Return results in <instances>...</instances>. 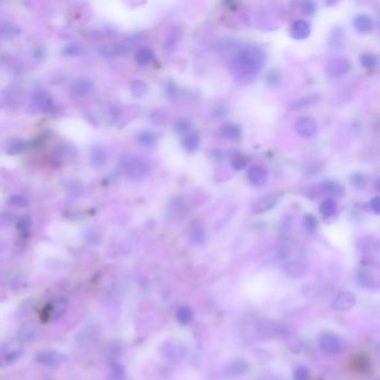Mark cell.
<instances>
[{
    "instance_id": "44dd1931",
    "label": "cell",
    "mask_w": 380,
    "mask_h": 380,
    "mask_svg": "<svg viewBox=\"0 0 380 380\" xmlns=\"http://www.w3.org/2000/svg\"><path fill=\"white\" fill-rule=\"evenodd\" d=\"M220 134L222 137L229 140H236L241 137V128L234 123H226L220 128Z\"/></svg>"
},
{
    "instance_id": "11a10c76",
    "label": "cell",
    "mask_w": 380,
    "mask_h": 380,
    "mask_svg": "<svg viewBox=\"0 0 380 380\" xmlns=\"http://www.w3.org/2000/svg\"><path fill=\"white\" fill-rule=\"evenodd\" d=\"M8 97L6 91H0V110L8 106Z\"/></svg>"
},
{
    "instance_id": "f5cc1de1",
    "label": "cell",
    "mask_w": 380,
    "mask_h": 380,
    "mask_svg": "<svg viewBox=\"0 0 380 380\" xmlns=\"http://www.w3.org/2000/svg\"><path fill=\"white\" fill-rule=\"evenodd\" d=\"M280 80V74L276 70H271L268 74V81L271 84H275Z\"/></svg>"
},
{
    "instance_id": "ac0fdd59",
    "label": "cell",
    "mask_w": 380,
    "mask_h": 380,
    "mask_svg": "<svg viewBox=\"0 0 380 380\" xmlns=\"http://www.w3.org/2000/svg\"><path fill=\"white\" fill-rule=\"evenodd\" d=\"M36 336V324L34 321H26L19 329L18 339L21 344H29L34 340Z\"/></svg>"
},
{
    "instance_id": "4316f807",
    "label": "cell",
    "mask_w": 380,
    "mask_h": 380,
    "mask_svg": "<svg viewBox=\"0 0 380 380\" xmlns=\"http://www.w3.org/2000/svg\"><path fill=\"white\" fill-rule=\"evenodd\" d=\"M73 154L75 155L76 152H74L70 146H62L61 150H59L56 153V155H57L56 163L63 165V164H65V163H66V160H68V162H72L74 160Z\"/></svg>"
},
{
    "instance_id": "ba28073f",
    "label": "cell",
    "mask_w": 380,
    "mask_h": 380,
    "mask_svg": "<svg viewBox=\"0 0 380 380\" xmlns=\"http://www.w3.org/2000/svg\"><path fill=\"white\" fill-rule=\"evenodd\" d=\"M279 197L275 193H269L262 195L259 199L254 201L252 204V211L254 213H264L267 211L273 209L275 204L278 203Z\"/></svg>"
},
{
    "instance_id": "484cf974",
    "label": "cell",
    "mask_w": 380,
    "mask_h": 380,
    "mask_svg": "<svg viewBox=\"0 0 380 380\" xmlns=\"http://www.w3.org/2000/svg\"><path fill=\"white\" fill-rule=\"evenodd\" d=\"M189 236L193 243L201 244L205 240V229L203 224L201 223H194L191 226V231H189Z\"/></svg>"
},
{
    "instance_id": "681fc988",
    "label": "cell",
    "mask_w": 380,
    "mask_h": 380,
    "mask_svg": "<svg viewBox=\"0 0 380 380\" xmlns=\"http://www.w3.org/2000/svg\"><path fill=\"white\" fill-rule=\"evenodd\" d=\"M177 86L173 83V81H167L165 85V94L170 97V99H175L177 96Z\"/></svg>"
},
{
    "instance_id": "e0dca14e",
    "label": "cell",
    "mask_w": 380,
    "mask_h": 380,
    "mask_svg": "<svg viewBox=\"0 0 380 380\" xmlns=\"http://www.w3.org/2000/svg\"><path fill=\"white\" fill-rule=\"evenodd\" d=\"M290 32H291V36L295 38V39H306V38L310 35L311 29L307 21L296 20L295 23L291 25Z\"/></svg>"
},
{
    "instance_id": "c3c4849f",
    "label": "cell",
    "mask_w": 380,
    "mask_h": 380,
    "mask_svg": "<svg viewBox=\"0 0 380 380\" xmlns=\"http://www.w3.org/2000/svg\"><path fill=\"white\" fill-rule=\"evenodd\" d=\"M16 221V216L13 213L3 212L0 213V225H9Z\"/></svg>"
},
{
    "instance_id": "52a82bcc",
    "label": "cell",
    "mask_w": 380,
    "mask_h": 380,
    "mask_svg": "<svg viewBox=\"0 0 380 380\" xmlns=\"http://www.w3.org/2000/svg\"><path fill=\"white\" fill-rule=\"evenodd\" d=\"M351 68V64L347 58L344 57H335L331 58L325 65L327 73L332 77H341L346 75Z\"/></svg>"
},
{
    "instance_id": "9c48e42d",
    "label": "cell",
    "mask_w": 380,
    "mask_h": 380,
    "mask_svg": "<svg viewBox=\"0 0 380 380\" xmlns=\"http://www.w3.org/2000/svg\"><path fill=\"white\" fill-rule=\"evenodd\" d=\"M268 171L261 165H253L248 170V180L253 186H263L268 182Z\"/></svg>"
},
{
    "instance_id": "f35d334b",
    "label": "cell",
    "mask_w": 380,
    "mask_h": 380,
    "mask_svg": "<svg viewBox=\"0 0 380 380\" xmlns=\"http://www.w3.org/2000/svg\"><path fill=\"white\" fill-rule=\"evenodd\" d=\"M150 119L153 124L161 126V125L164 124L166 121V114L162 110H154L150 114Z\"/></svg>"
},
{
    "instance_id": "d4e9b609",
    "label": "cell",
    "mask_w": 380,
    "mask_h": 380,
    "mask_svg": "<svg viewBox=\"0 0 380 380\" xmlns=\"http://www.w3.org/2000/svg\"><path fill=\"white\" fill-rule=\"evenodd\" d=\"M322 189L325 194L331 195V197L340 198L345 193L344 187L336 181H327L322 184Z\"/></svg>"
},
{
    "instance_id": "5bb4252c",
    "label": "cell",
    "mask_w": 380,
    "mask_h": 380,
    "mask_svg": "<svg viewBox=\"0 0 380 380\" xmlns=\"http://www.w3.org/2000/svg\"><path fill=\"white\" fill-rule=\"evenodd\" d=\"M21 354V343L19 339H10L3 346V355L7 361H14Z\"/></svg>"
},
{
    "instance_id": "603a6c76",
    "label": "cell",
    "mask_w": 380,
    "mask_h": 380,
    "mask_svg": "<svg viewBox=\"0 0 380 380\" xmlns=\"http://www.w3.org/2000/svg\"><path fill=\"white\" fill-rule=\"evenodd\" d=\"M200 135L197 132H188L185 135H183L182 138V146L184 150L187 152H194L199 149L200 146Z\"/></svg>"
},
{
    "instance_id": "60d3db41",
    "label": "cell",
    "mask_w": 380,
    "mask_h": 380,
    "mask_svg": "<svg viewBox=\"0 0 380 380\" xmlns=\"http://www.w3.org/2000/svg\"><path fill=\"white\" fill-rule=\"evenodd\" d=\"M248 164V157H246L244 155H235L234 157H233L232 160V167L234 168L235 171H241L243 170L244 167L247 166Z\"/></svg>"
},
{
    "instance_id": "4dcf8cb0",
    "label": "cell",
    "mask_w": 380,
    "mask_h": 380,
    "mask_svg": "<svg viewBox=\"0 0 380 380\" xmlns=\"http://www.w3.org/2000/svg\"><path fill=\"white\" fill-rule=\"evenodd\" d=\"M85 50L83 46L79 44H76V42H72V44H68L67 46H65L62 51L63 56L66 57H76V56H80L84 55Z\"/></svg>"
},
{
    "instance_id": "74e56055",
    "label": "cell",
    "mask_w": 380,
    "mask_h": 380,
    "mask_svg": "<svg viewBox=\"0 0 380 380\" xmlns=\"http://www.w3.org/2000/svg\"><path fill=\"white\" fill-rule=\"evenodd\" d=\"M350 182H351L352 185H354L358 189L366 188L367 184H368L366 175L361 174V173H355V174L351 176Z\"/></svg>"
},
{
    "instance_id": "ab89813d",
    "label": "cell",
    "mask_w": 380,
    "mask_h": 380,
    "mask_svg": "<svg viewBox=\"0 0 380 380\" xmlns=\"http://www.w3.org/2000/svg\"><path fill=\"white\" fill-rule=\"evenodd\" d=\"M8 204L15 206V208H26V206H28V200L23 195H12L8 199Z\"/></svg>"
},
{
    "instance_id": "6da1fadb",
    "label": "cell",
    "mask_w": 380,
    "mask_h": 380,
    "mask_svg": "<svg viewBox=\"0 0 380 380\" xmlns=\"http://www.w3.org/2000/svg\"><path fill=\"white\" fill-rule=\"evenodd\" d=\"M235 64L243 74L256 75L264 64V53L256 46H247L238 53Z\"/></svg>"
},
{
    "instance_id": "d6986e66",
    "label": "cell",
    "mask_w": 380,
    "mask_h": 380,
    "mask_svg": "<svg viewBox=\"0 0 380 380\" xmlns=\"http://www.w3.org/2000/svg\"><path fill=\"white\" fill-rule=\"evenodd\" d=\"M28 148V142L24 138L13 137L6 144V152L8 155H18L24 153Z\"/></svg>"
},
{
    "instance_id": "e575fe53",
    "label": "cell",
    "mask_w": 380,
    "mask_h": 380,
    "mask_svg": "<svg viewBox=\"0 0 380 380\" xmlns=\"http://www.w3.org/2000/svg\"><path fill=\"white\" fill-rule=\"evenodd\" d=\"M176 319L181 324H187L192 321L193 311L188 307H182L176 312Z\"/></svg>"
},
{
    "instance_id": "9a60e30c",
    "label": "cell",
    "mask_w": 380,
    "mask_h": 380,
    "mask_svg": "<svg viewBox=\"0 0 380 380\" xmlns=\"http://www.w3.org/2000/svg\"><path fill=\"white\" fill-rule=\"evenodd\" d=\"M352 25H354L355 29L360 32V34H368L373 30V20L369 15L366 14H359L355 16L354 20H352Z\"/></svg>"
},
{
    "instance_id": "ee69618b",
    "label": "cell",
    "mask_w": 380,
    "mask_h": 380,
    "mask_svg": "<svg viewBox=\"0 0 380 380\" xmlns=\"http://www.w3.org/2000/svg\"><path fill=\"white\" fill-rule=\"evenodd\" d=\"M246 370H247L246 363H244L243 361H236L234 363H232V365L229 368H227L226 373L227 374H238V373L244 372Z\"/></svg>"
},
{
    "instance_id": "d6a6232c",
    "label": "cell",
    "mask_w": 380,
    "mask_h": 380,
    "mask_svg": "<svg viewBox=\"0 0 380 380\" xmlns=\"http://www.w3.org/2000/svg\"><path fill=\"white\" fill-rule=\"evenodd\" d=\"M358 281H359V284L362 287L377 288V280L368 271H360L359 274H358Z\"/></svg>"
},
{
    "instance_id": "f6af8a7d",
    "label": "cell",
    "mask_w": 380,
    "mask_h": 380,
    "mask_svg": "<svg viewBox=\"0 0 380 380\" xmlns=\"http://www.w3.org/2000/svg\"><path fill=\"white\" fill-rule=\"evenodd\" d=\"M83 184H81L80 182L78 181H74L70 183V185L68 187V194L70 195V197H74V198H78L79 195L83 193Z\"/></svg>"
},
{
    "instance_id": "d590c367",
    "label": "cell",
    "mask_w": 380,
    "mask_h": 380,
    "mask_svg": "<svg viewBox=\"0 0 380 380\" xmlns=\"http://www.w3.org/2000/svg\"><path fill=\"white\" fill-rule=\"evenodd\" d=\"M137 140H138V143L143 146H152L156 142V136L154 133L145 131L137 135Z\"/></svg>"
},
{
    "instance_id": "4fadbf2b",
    "label": "cell",
    "mask_w": 380,
    "mask_h": 380,
    "mask_svg": "<svg viewBox=\"0 0 380 380\" xmlns=\"http://www.w3.org/2000/svg\"><path fill=\"white\" fill-rule=\"evenodd\" d=\"M162 354L171 361L178 362L185 357V349L180 344L167 343L162 347Z\"/></svg>"
},
{
    "instance_id": "7dc6e473",
    "label": "cell",
    "mask_w": 380,
    "mask_h": 380,
    "mask_svg": "<svg viewBox=\"0 0 380 380\" xmlns=\"http://www.w3.org/2000/svg\"><path fill=\"white\" fill-rule=\"evenodd\" d=\"M30 226H31V219L29 218V216L28 215L21 216L17 224L18 230H20L21 232H26L29 230Z\"/></svg>"
},
{
    "instance_id": "3957f363",
    "label": "cell",
    "mask_w": 380,
    "mask_h": 380,
    "mask_svg": "<svg viewBox=\"0 0 380 380\" xmlns=\"http://www.w3.org/2000/svg\"><path fill=\"white\" fill-rule=\"evenodd\" d=\"M68 309V300L64 297H59L57 299L52 301L51 303L42 309L41 319L44 321H56L61 319Z\"/></svg>"
},
{
    "instance_id": "2e32d148",
    "label": "cell",
    "mask_w": 380,
    "mask_h": 380,
    "mask_svg": "<svg viewBox=\"0 0 380 380\" xmlns=\"http://www.w3.org/2000/svg\"><path fill=\"white\" fill-rule=\"evenodd\" d=\"M356 303V296L350 292H341L336 297L334 301V308L336 310L345 311L349 310Z\"/></svg>"
},
{
    "instance_id": "30bf717a",
    "label": "cell",
    "mask_w": 380,
    "mask_h": 380,
    "mask_svg": "<svg viewBox=\"0 0 380 380\" xmlns=\"http://www.w3.org/2000/svg\"><path fill=\"white\" fill-rule=\"evenodd\" d=\"M319 345L321 349L329 355L338 354L341 349L340 340L337 336L332 334H323L319 339Z\"/></svg>"
},
{
    "instance_id": "836d02e7",
    "label": "cell",
    "mask_w": 380,
    "mask_h": 380,
    "mask_svg": "<svg viewBox=\"0 0 380 380\" xmlns=\"http://www.w3.org/2000/svg\"><path fill=\"white\" fill-rule=\"evenodd\" d=\"M359 59H360L361 66L365 67L366 69H369V70H372L374 67L377 66V64H378L377 57L371 53H363Z\"/></svg>"
},
{
    "instance_id": "f1b7e54d",
    "label": "cell",
    "mask_w": 380,
    "mask_h": 380,
    "mask_svg": "<svg viewBox=\"0 0 380 380\" xmlns=\"http://www.w3.org/2000/svg\"><path fill=\"white\" fill-rule=\"evenodd\" d=\"M124 378L125 370L123 366L118 365V363H114V365L110 366L106 374V380H124Z\"/></svg>"
},
{
    "instance_id": "f907efd6",
    "label": "cell",
    "mask_w": 380,
    "mask_h": 380,
    "mask_svg": "<svg viewBox=\"0 0 380 380\" xmlns=\"http://www.w3.org/2000/svg\"><path fill=\"white\" fill-rule=\"evenodd\" d=\"M316 10H317L316 4L312 3V2H307V3L302 4V12L305 13L307 16L313 15L314 13H316Z\"/></svg>"
},
{
    "instance_id": "db71d44e",
    "label": "cell",
    "mask_w": 380,
    "mask_h": 380,
    "mask_svg": "<svg viewBox=\"0 0 380 380\" xmlns=\"http://www.w3.org/2000/svg\"><path fill=\"white\" fill-rule=\"evenodd\" d=\"M369 204H370V209L373 211L374 213H379L380 211V200H379V197H374L370 202H369Z\"/></svg>"
},
{
    "instance_id": "7bdbcfd3",
    "label": "cell",
    "mask_w": 380,
    "mask_h": 380,
    "mask_svg": "<svg viewBox=\"0 0 380 380\" xmlns=\"http://www.w3.org/2000/svg\"><path fill=\"white\" fill-rule=\"evenodd\" d=\"M303 224H305V227L307 229V231L314 232L318 227V221L313 215L308 214V215L305 216V219H303Z\"/></svg>"
},
{
    "instance_id": "ffe728a7",
    "label": "cell",
    "mask_w": 380,
    "mask_h": 380,
    "mask_svg": "<svg viewBox=\"0 0 380 380\" xmlns=\"http://www.w3.org/2000/svg\"><path fill=\"white\" fill-rule=\"evenodd\" d=\"M89 161L90 164L93 167H101L106 163L107 161V153L106 151L99 145H94L90 149L89 153Z\"/></svg>"
},
{
    "instance_id": "f546056e",
    "label": "cell",
    "mask_w": 380,
    "mask_h": 380,
    "mask_svg": "<svg viewBox=\"0 0 380 380\" xmlns=\"http://www.w3.org/2000/svg\"><path fill=\"white\" fill-rule=\"evenodd\" d=\"M153 56H154V53L151 50V48L143 47L137 51L136 55H135V58H136V62L139 65H148L152 62Z\"/></svg>"
},
{
    "instance_id": "5b68a950",
    "label": "cell",
    "mask_w": 380,
    "mask_h": 380,
    "mask_svg": "<svg viewBox=\"0 0 380 380\" xmlns=\"http://www.w3.org/2000/svg\"><path fill=\"white\" fill-rule=\"evenodd\" d=\"M66 360V356L57 350H44L36 356V361L46 367H58Z\"/></svg>"
},
{
    "instance_id": "bcb514c9",
    "label": "cell",
    "mask_w": 380,
    "mask_h": 380,
    "mask_svg": "<svg viewBox=\"0 0 380 380\" xmlns=\"http://www.w3.org/2000/svg\"><path fill=\"white\" fill-rule=\"evenodd\" d=\"M17 32H18L17 27L10 25V24H6L3 27H0V34L4 35L5 37H12L17 34Z\"/></svg>"
},
{
    "instance_id": "816d5d0a",
    "label": "cell",
    "mask_w": 380,
    "mask_h": 380,
    "mask_svg": "<svg viewBox=\"0 0 380 380\" xmlns=\"http://www.w3.org/2000/svg\"><path fill=\"white\" fill-rule=\"evenodd\" d=\"M308 378V370L305 367H299L295 371V379L296 380H307Z\"/></svg>"
},
{
    "instance_id": "8992f818",
    "label": "cell",
    "mask_w": 380,
    "mask_h": 380,
    "mask_svg": "<svg viewBox=\"0 0 380 380\" xmlns=\"http://www.w3.org/2000/svg\"><path fill=\"white\" fill-rule=\"evenodd\" d=\"M318 123L310 116H302L297 119L296 131L303 137H313L318 134Z\"/></svg>"
},
{
    "instance_id": "cb8c5ba5",
    "label": "cell",
    "mask_w": 380,
    "mask_h": 380,
    "mask_svg": "<svg viewBox=\"0 0 380 380\" xmlns=\"http://www.w3.org/2000/svg\"><path fill=\"white\" fill-rule=\"evenodd\" d=\"M129 89H131V93L133 94V96L137 97V99H142V97H144L149 93L150 88L149 85L146 84L144 80L135 79L129 84Z\"/></svg>"
},
{
    "instance_id": "83f0119b",
    "label": "cell",
    "mask_w": 380,
    "mask_h": 380,
    "mask_svg": "<svg viewBox=\"0 0 380 380\" xmlns=\"http://www.w3.org/2000/svg\"><path fill=\"white\" fill-rule=\"evenodd\" d=\"M320 212L324 218H330L334 216L337 212V203L332 199H325L320 205Z\"/></svg>"
},
{
    "instance_id": "8d00e7d4",
    "label": "cell",
    "mask_w": 380,
    "mask_h": 380,
    "mask_svg": "<svg viewBox=\"0 0 380 380\" xmlns=\"http://www.w3.org/2000/svg\"><path fill=\"white\" fill-rule=\"evenodd\" d=\"M180 35L181 34H176V29L173 30L171 32V35H168L165 37L164 40V50L172 52L177 45V41L180 39Z\"/></svg>"
},
{
    "instance_id": "b9f144b4",
    "label": "cell",
    "mask_w": 380,
    "mask_h": 380,
    "mask_svg": "<svg viewBox=\"0 0 380 380\" xmlns=\"http://www.w3.org/2000/svg\"><path fill=\"white\" fill-rule=\"evenodd\" d=\"M174 129L181 135H185L186 133L191 132V124L185 119H180L174 124Z\"/></svg>"
},
{
    "instance_id": "1f68e13d",
    "label": "cell",
    "mask_w": 380,
    "mask_h": 380,
    "mask_svg": "<svg viewBox=\"0 0 380 380\" xmlns=\"http://www.w3.org/2000/svg\"><path fill=\"white\" fill-rule=\"evenodd\" d=\"M361 250L365 253L369 254V256H371L372 253H376L378 250V242L376 239L370 236L361 239Z\"/></svg>"
},
{
    "instance_id": "277c9868",
    "label": "cell",
    "mask_w": 380,
    "mask_h": 380,
    "mask_svg": "<svg viewBox=\"0 0 380 380\" xmlns=\"http://www.w3.org/2000/svg\"><path fill=\"white\" fill-rule=\"evenodd\" d=\"M31 106L37 112H51L54 107L51 94L45 89H36L31 95Z\"/></svg>"
},
{
    "instance_id": "7c38bea8",
    "label": "cell",
    "mask_w": 380,
    "mask_h": 380,
    "mask_svg": "<svg viewBox=\"0 0 380 380\" xmlns=\"http://www.w3.org/2000/svg\"><path fill=\"white\" fill-rule=\"evenodd\" d=\"M93 89H94V83L88 78L76 79L69 87L70 95L74 97H83L85 95L89 94Z\"/></svg>"
},
{
    "instance_id": "8fae6325",
    "label": "cell",
    "mask_w": 380,
    "mask_h": 380,
    "mask_svg": "<svg viewBox=\"0 0 380 380\" xmlns=\"http://www.w3.org/2000/svg\"><path fill=\"white\" fill-rule=\"evenodd\" d=\"M100 55L105 58H115L118 56H123L128 52L126 45L119 44V42H108V44L102 45L99 50Z\"/></svg>"
},
{
    "instance_id": "7402d4cb",
    "label": "cell",
    "mask_w": 380,
    "mask_h": 380,
    "mask_svg": "<svg viewBox=\"0 0 380 380\" xmlns=\"http://www.w3.org/2000/svg\"><path fill=\"white\" fill-rule=\"evenodd\" d=\"M283 271L286 274L292 276V278H300V276H302L306 273L307 267L301 262L293 261V262L286 263L283 265Z\"/></svg>"
},
{
    "instance_id": "7a4b0ae2",
    "label": "cell",
    "mask_w": 380,
    "mask_h": 380,
    "mask_svg": "<svg viewBox=\"0 0 380 380\" xmlns=\"http://www.w3.org/2000/svg\"><path fill=\"white\" fill-rule=\"evenodd\" d=\"M122 165L126 175L134 181L143 180L148 176L150 165L144 157L138 155H126L123 157Z\"/></svg>"
},
{
    "instance_id": "9f6ffc18",
    "label": "cell",
    "mask_w": 380,
    "mask_h": 380,
    "mask_svg": "<svg viewBox=\"0 0 380 380\" xmlns=\"http://www.w3.org/2000/svg\"><path fill=\"white\" fill-rule=\"evenodd\" d=\"M34 55L37 58L44 57V55H45V48L42 47V46H39V45L36 46L35 47V51H34Z\"/></svg>"
}]
</instances>
